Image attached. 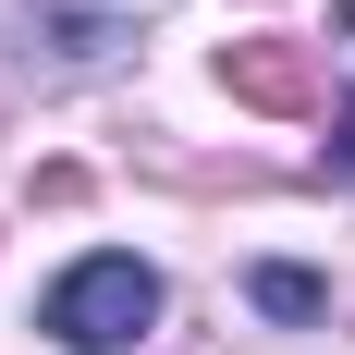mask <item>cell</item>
Listing matches in <instances>:
<instances>
[{"mask_svg":"<svg viewBox=\"0 0 355 355\" xmlns=\"http://www.w3.org/2000/svg\"><path fill=\"white\" fill-rule=\"evenodd\" d=\"M147 319H159V270L123 257V245L73 257L62 282H49V343H73V355H135Z\"/></svg>","mask_w":355,"mask_h":355,"instance_id":"cell-1","label":"cell"},{"mask_svg":"<svg viewBox=\"0 0 355 355\" xmlns=\"http://www.w3.org/2000/svg\"><path fill=\"white\" fill-rule=\"evenodd\" d=\"M147 12H159V0H12V49H25L37 73H86V62H110Z\"/></svg>","mask_w":355,"mask_h":355,"instance_id":"cell-2","label":"cell"},{"mask_svg":"<svg viewBox=\"0 0 355 355\" xmlns=\"http://www.w3.org/2000/svg\"><path fill=\"white\" fill-rule=\"evenodd\" d=\"M220 86L257 110H306L319 98V73H306V49H282V37H257V49H220Z\"/></svg>","mask_w":355,"mask_h":355,"instance_id":"cell-3","label":"cell"},{"mask_svg":"<svg viewBox=\"0 0 355 355\" xmlns=\"http://www.w3.org/2000/svg\"><path fill=\"white\" fill-rule=\"evenodd\" d=\"M257 306L270 319H319V270H257Z\"/></svg>","mask_w":355,"mask_h":355,"instance_id":"cell-4","label":"cell"}]
</instances>
